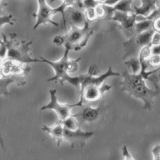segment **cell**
Here are the masks:
<instances>
[{
	"label": "cell",
	"mask_w": 160,
	"mask_h": 160,
	"mask_svg": "<svg viewBox=\"0 0 160 160\" xmlns=\"http://www.w3.org/2000/svg\"><path fill=\"white\" fill-rule=\"evenodd\" d=\"M42 130L44 132H46L47 134H49L50 136L57 142L58 146H60L61 142L64 141V139H63L64 127L61 124V122H57V123L51 125V126H46V125H44L42 127Z\"/></svg>",
	"instance_id": "obj_13"
},
{
	"label": "cell",
	"mask_w": 160,
	"mask_h": 160,
	"mask_svg": "<svg viewBox=\"0 0 160 160\" xmlns=\"http://www.w3.org/2000/svg\"><path fill=\"white\" fill-rule=\"evenodd\" d=\"M133 0H120V1L115 4L114 6H111L113 11H120L124 13H131V5Z\"/></svg>",
	"instance_id": "obj_15"
},
{
	"label": "cell",
	"mask_w": 160,
	"mask_h": 160,
	"mask_svg": "<svg viewBox=\"0 0 160 160\" xmlns=\"http://www.w3.org/2000/svg\"><path fill=\"white\" fill-rule=\"evenodd\" d=\"M81 112L73 114L77 118L79 124L81 125L83 123H91L96 121L101 115V107H91V106H84L82 105Z\"/></svg>",
	"instance_id": "obj_8"
},
{
	"label": "cell",
	"mask_w": 160,
	"mask_h": 160,
	"mask_svg": "<svg viewBox=\"0 0 160 160\" xmlns=\"http://www.w3.org/2000/svg\"><path fill=\"white\" fill-rule=\"evenodd\" d=\"M154 72L155 70L132 74L128 71H123L120 76V87L122 91L134 98L141 100L143 108L147 111L152 110L154 100L160 92L159 89H151L146 84V80H148Z\"/></svg>",
	"instance_id": "obj_1"
},
{
	"label": "cell",
	"mask_w": 160,
	"mask_h": 160,
	"mask_svg": "<svg viewBox=\"0 0 160 160\" xmlns=\"http://www.w3.org/2000/svg\"><path fill=\"white\" fill-rule=\"evenodd\" d=\"M14 25V19L12 14L8 15H0V29H1L4 25Z\"/></svg>",
	"instance_id": "obj_19"
},
{
	"label": "cell",
	"mask_w": 160,
	"mask_h": 160,
	"mask_svg": "<svg viewBox=\"0 0 160 160\" xmlns=\"http://www.w3.org/2000/svg\"><path fill=\"white\" fill-rule=\"evenodd\" d=\"M153 20L154 19L145 18L143 20L137 21L136 23H135V26H134L135 34H139V33H142L144 31H147V30L152 29L153 28Z\"/></svg>",
	"instance_id": "obj_14"
},
{
	"label": "cell",
	"mask_w": 160,
	"mask_h": 160,
	"mask_svg": "<svg viewBox=\"0 0 160 160\" xmlns=\"http://www.w3.org/2000/svg\"><path fill=\"white\" fill-rule=\"evenodd\" d=\"M11 84H16L18 86H22V85L26 84V81L21 76H16V75H7V76H5L0 72V96L1 95L9 96L8 86Z\"/></svg>",
	"instance_id": "obj_10"
},
{
	"label": "cell",
	"mask_w": 160,
	"mask_h": 160,
	"mask_svg": "<svg viewBox=\"0 0 160 160\" xmlns=\"http://www.w3.org/2000/svg\"><path fill=\"white\" fill-rule=\"evenodd\" d=\"M95 135V132L92 131H83L82 129H76V130H68L64 128V135L63 139L64 141L69 142L71 144H82L85 145L89 139H91Z\"/></svg>",
	"instance_id": "obj_7"
},
{
	"label": "cell",
	"mask_w": 160,
	"mask_h": 160,
	"mask_svg": "<svg viewBox=\"0 0 160 160\" xmlns=\"http://www.w3.org/2000/svg\"><path fill=\"white\" fill-rule=\"evenodd\" d=\"M97 1H99V2H102V0H97Z\"/></svg>",
	"instance_id": "obj_33"
},
{
	"label": "cell",
	"mask_w": 160,
	"mask_h": 160,
	"mask_svg": "<svg viewBox=\"0 0 160 160\" xmlns=\"http://www.w3.org/2000/svg\"><path fill=\"white\" fill-rule=\"evenodd\" d=\"M151 55H152L151 46H150V44H149V45H146V46L142 47L141 49L139 50L137 57L139 59V61H147Z\"/></svg>",
	"instance_id": "obj_18"
},
{
	"label": "cell",
	"mask_w": 160,
	"mask_h": 160,
	"mask_svg": "<svg viewBox=\"0 0 160 160\" xmlns=\"http://www.w3.org/2000/svg\"><path fill=\"white\" fill-rule=\"evenodd\" d=\"M64 52L62 57L60 58L57 61H51V60H48L46 58H44L42 56H40V60L41 62H44L48 64L49 66H51V68L53 69L54 71V76H52L51 78H49L47 81L48 82H52V81H60L61 84L65 83V80L66 78L69 76V73L67 72V68H68V65L70 62V59H69V53L71 50H73V47L71 44L69 43H65L64 44Z\"/></svg>",
	"instance_id": "obj_4"
},
{
	"label": "cell",
	"mask_w": 160,
	"mask_h": 160,
	"mask_svg": "<svg viewBox=\"0 0 160 160\" xmlns=\"http://www.w3.org/2000/svg\"><path fill=\"white\" fill-rule=\"evenodd\" d=\"M154 85L155 89H159L158 88V83H160V67L155 69V72L151 75V76L149 77V79Z\"/></svg>",
	"instance_id": "obj_20"
},
{
	"label": "cell",
	"mask_w": 160,
	"mask_h": 160,
	"mask_svg": "<svg viewBox=\"0 0 160 160\" xmlns=\"http://www.w3.org/2000/svg\"><path fill=\"white\" fill-rule=\"evenodd\" d=\"M120 0H104L102 2V4L107 5V6H114L115 4H117Z\"/></svg>",
	"instance_id": "obj_31"
},
{
	"label": "cell",
	"mask_w": 160,
	"mask_h": 160,
	"mask_svg": "<svg viewBox=\"0 0 160 160\" xmlns=\"http://www.w3.org/2000/svg\"><path fill=\"white\" fill-rule=\"evenodd\" d=\"M89 25H87L86 27L84 28H76V27H73L71 26L67 33L65 34L66 35V42L71 44L72 47L75 46V45H77L78 43H80L83 40V38L85 37V35H86L88 32H89Z\"/></svg>",
	"instance_id": "obj_12"
},
{
	"label": "cell",
	"mask_w": 160,
	"mask_h": 160,
	"mask_svg": "<svg viewBox=\"0 0 160 160\" xmlns=\"http://www.w3.org/2000/svg\"><path fill=\"white\" fill-rule=\"evenodd\" d=\"M103 1H104V0H102V2H103ZM102 2H101V3H102Z\"/></svg>",
	"instance_id": "obj_34"
},
{
	"label": "cell",
	"mask_w": 160,
	"mask_h": 160,
	"mask_svg": "<svg viewBox=\"0 0 160 160\" xmlns=\"http://www.w3.org/2000/svg\"><path fill=\"white\" fill-rule=\"evenodd\" d=\"M84 13H85V16H86L87 21H94V20L97 19L96 12H95V8L84 9Z\"/></svg>",
	"instance_id": "obj_22"
},
{
	"label": "cell",
	"mask_w": 160,
	"mask_h": 160,
	"mask_svg": "<svg viewBox=\"0 0 160 160\" xmlns=\"http://www.w3.org/2000/svg\"><path fill=\"white\" fill-rule=\"evenodd\" d=\"M147 62L148 65H151V66H160V55L152 54L147 60Z\"/></svg>",
	"instance_id": "obj_25"
},
{
	"label": "cell",
	"mask_w": 160,
	"mask_h": 160,
	"mask_svg": "<svg viewBox=\"0 0 160 160\" xmlns=\"http://www.w3.org/2000/svg\"><path fill=\"white\" fill-rule=\"evenodd\" d=\"M52 42L57 46H64V44L66 43V35H56V36L53 37Z\"/></svg>",
	"instance_id": "obj_23"
},
{
	"label": "cell",
	"mask_w": 160,
	"mask_h": 160,
	"mask_svg": "<svg viewBox=\"0 0 160 160\" xmlns=\"http://www.w3.org/2000/svg\"><path fill=\"white\" fill-rule=\"evenodd\" d=\"M69 9V7L65 4L63 1L59 5L58 7H52L47 0H37V12L35 17H36V21L33 26V29L36 30L38 27L44 24H52L54 27H58V23L53 21L54 14L60 13L63 16L64 24H66V17H65V13Z\"/></svg>",
	"instance_id": "obj_2"
},
{
	"label": "cell",
	"mask_w": 160,
	"mask_h": 160,
	"mask_svg": "<svg viewBox=\"0 0 160 160\" xmlns=\"http://www.w3.org/2000/svg\"><path fill=\"white\" fill-rule=\"evenodd\" d=\"M153 29L155 31L160 32V16L156 17L153 20Z\"/></svg>",
	"instance_id": "obj_30"
},
{
	"label": "cell",
	"mask_w": 160,
	"mask_h": 160,
	"mask_svg": "<svg viewBox=\"0 0 160 160\" xmlns=\"http://www.w3.org/2000/svg\"><path fill=\"white\" fill-rule=\"evenodd\" d=\"M101 2L97 1V0H82V7H83V9L95 8Z\"/></svg>",
	"instance_id": "obj_24"
},
{
	"label": "cell",
	"mask_w": 160,
	"mask_h": 160,
	"mask_svg": "<svg viewBox=\"0 0 160 160\" xmlns=\"http://www.w3.org/2000/svg\"><path fill=\"white\" fill-rule=\"evenodd\" d=\"M95 12H96V16L97 18H104L105 17V11H104V7L102 3H100L95 7Z\"/></svg>",
	"instance_id": "obj_28"
},
{
	"label": "cell",
	"mask_w": 160,
	"mask_h": 160,
	"mask_svg": "<svg viewBox=\"0 0 160 160\" xmlns=\"http://www.w3.org/2000/svg\"><path fill=\"white\" fill-rule=\"evenodd\" d=\"M100 87L95 86V85H89V86L85 87L82 93L79 95L80 97L77 101L79 107H81L84 104V102H94L101 98L103 96V93Z\"/></svg>",
	"instance_id": "obj_9"
},
{
	"label": "cell",
	"mask_w": 160,
	"mask_h": 160,
	"mask_svg": "<svg viewBox=\"0 0 160 160\" xmlns=\"http://www.w3.org/2000/svg\"><path fill=\"white\" fill-rule=\"evenodd\" d=\"M124 64L130 68L131 70L130 73L132 74H137L141 70V64H140L138 57H128L127 60H124Z\"/></svg>",
	"instance_id": "obj_16"
},
{
	"label": "cell",
	"mask_w": 160,
	"mask_h": 160,
	"mask_svg": "<svg viewBox=\"0 0 160 160\" xmlns=\"http://www.w3.org/2000/svg\"><path fill=\"white\" fill-rule=\"evenodd\" d=\"M7 53H8V47L6 42H5L4 39H0V58L2 60H5L7 58Z\"/></svg>",
	"instance_id": "obj_21"
},
{
	"label": "cell",
	"mask_w": 160,
	"mask_h": 160,
	"mask_svg": "<svg viewBox=\"0 0 160 160\" xmlns=\"http://www.w3.org/2000/svg\"><path fill=\"white\" fill-rule=\"evenodd\" d=\"M61 124L63 125V127L65 129H68V130H76L80 128V124L78 122V120L73 114H71L69 117H67L66 119H64L63 121H61Z\"/></svg>",
	"instance_id": "obj_17"
},
{
	"label": "cell",
	"mask_w": 160,
	"mask_h": 160,
	"mask_svg": "<svg viewBox=\"0 0 160 160\" xmlns=\"http://www.w3.org/2000/svg\"><path fill=\"white\" fill-rule=\"evenodd\" d=\"M154 32V29H150L147 31H144L142 33L135 34L133 37L130 39H127L126 42H124L123 46L126 50V56L134 53L135 51H139L142 47L146 46V45L150 44L151 41V36Z\"/></svg>",
	"instance_id": "obj_6"
},
{
	"label": "cell",
	"mask_w": 160,
	"mask_h": 160,
	"mask_svg": "<svg viewBox=\"0 0 160 160\" xmlns=\"http://www.w3.org/2000/svg\"><path fill=\"white\" fill-rule=\"evenodd\" d=\"M49 95H50V101L48 104L44 105L40 110L44 111V110H53V111L57 114L59 122L63 121L64 119H66L71 115V110L74 107H79L78 103L70 104V103H60L58 101L57 97V89H50L49 90Z\"/></svg>",
	"instance_id": "obj_5"
},
{
	"label": "cell",
	"mask_w": 160,
	"mask_h": 160,
	"mask_svg": "<svg viewBox=\"0 0 160 160\" xmlns=\"http://www.w3.org/2000/svg\"><path fill=\"white\" fill-rule=\"evenodd\" d=\"M151 46V45H150ZM151 53L155 55H160V45H154L151 46Z\"/></svg>",
	"instance_id": "obj_32"
},
{
	"label": "cell",
	"mask_w": 160,
	"mask_h": 160,
	"mask_svg": "<svg viewBox=\"0 0 160 160\" xmlns=\"http://www.w3.org/2000/svg\"><path fill=\"white\" fill-rule=\"evenodd\" d=\"M69 11V21L71 26L76 28H84L88 25V21L84 13V9L74 6L68 9Z\"/></svg>",
	"instance_id": "obj_11"
},
{
	"label": "cell",
	"mask_w": 160,
	"mask_h": 160,
	"mask_svg": "<svg viewBox=\"0 0 160 160\" xmlns=\"http://www.w3.org/2000/svg\"><path fill=\"white\" fill-rule=\"evenodd\" d=\"M121 150H122L123 160H135V159L133 158L132 155L130 154V152H129V150H128V148H127L126 145H123Z\"/></svg>",
	"instance_id": "obj_27"
},
{
	"label": "cell",
	"mask_w": 160,
	"mask_h": 160,
	"mask_svg": "<svg viewBox=\"0 0 160 160\" xmlns=\"http://www.w3.org/2000/svg\"><path fill=\"white\" fill-rule=\"evenodd\" d=\"M2 37L8 47L7 59H11L13 61L20 62L25 65L41 62L40 58H34L30 54L29 47L33 42L32 40H30V41H24L23 40V41L16 43L14 42L13 39H8L4 34H2Z\"/></svg>",
	"instance_id": "obj_3"
},
{
	"label": "cell",
	"mask_w": 160,
	"mask_h": 160,
	"mask_svg": "<svg viewBox=\"0 0 160 160\" xmlns=\"http://www.w3.org/2000/svg\"><path fill=\"white\" fill-rule=\"evenodd\" d=\"M150 45H151V46H154V45H160V32H157L154 30V32L151 36Z\"/></svg>",
	"instance_id": "obj_26"
},
{
	"label": "cell",
	"mask_w": 160,
	"mask_h": 160,
	"mask_svg": "<svg viewBox=\"0 0 160 160\" xmlns=\"http://www.w3.org/2000/svg\"><path fill=\"white\" fill-rule=\"evenodd\" d=\"M152 155L153 160H160V144L155 145L152 148Z\"/></svg>",
	"instance_id": "obj_29"
}]
</instances>
